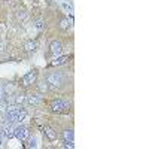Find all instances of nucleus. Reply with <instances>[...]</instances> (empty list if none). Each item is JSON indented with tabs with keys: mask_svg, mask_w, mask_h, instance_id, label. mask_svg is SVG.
<instances>
[{
	"mask_svg": "<svg viewBox=\"0 0 149 149\" xmlns=\"http://www.w3.org/2000/svg\"><path fill=\"white\" fill-rule=\"evenodd\" d=\"M48 107L54 113H69L72 110V102L67 98H52L51 102L48 103Z\"/></svg>",
	"mask_w": 149,
	"mask_h": 149,
	"instance_id": "1",
	"label": "nucleus"
},
{
	"mask_svg": "<svg viewBox=\"0 0 149 149\" xmlns=\"http://www.w3.org/2000/svg\"><path fill=\"white\" fill-rule=\"evenodd\" d=\"M63 74H61L60 72H48L46 73V78L45 81L48 82L49 88H58V86L63 84Z\"/></svg>",
	"mask_w": 149,
	"mask_h": 149,
	"instance_id": "2",
	"label": "nucleus"
},
{
	"mask_svg": "<svg viewBox=\"0 0 149 149\" xmlns=\"http://www.w3.org/2000/svg\"><path fill=\"white\" fill-rule=\"evenodd\" d=\"M14 136L21 142H27L30 139V130L26 125H18L14 128Z\"/></svg>",
	"mask_w": 149,
	"mask_h": 149,
	"instance_id": "3",
	"label": "nucleus"
},
{
	"mask_svg": "<svg viewBox=\"0 0 149 149\" xmlns=\"http://www.w3.org/2000/svg\"><path fill=\"white\" fill-rule=\"evenodd\" d=\"M21 82H22V86H26V88H29V86H33V85L37 82V70H30V72H27V73L22 76Z\"/></svg>",
	"mask_w": 149,
	"mask_h": 149,
	"instance_id": "4",
	"label": "nucleus"
},
{
	"mask_svg": "<svg viewBox=\"0 0 149 149\" xmlns=\"http://www.w3.org/2000/svg\"><path fill=\"white\" fill-rule=\"evenodd\" d=\"M42 103H43V97H42L40 93L39 94H30V95H27V103L26 104L37 107V106H40Z\"/></svg>",
	"mask_w": 149,
	"mask_h": 149,
	"instance_id": "5",
	"label": "nucleus"
},
{
	"mask_svg": "<svg viewBox=\"0 0 149 149\" xmlns=\"http://www.w3.org/2000/svg\"><path fill=\"white\" fill-rule=\"evenodd\" d=\"M18 112H19V107H18V106H9V107H8V110H6V119H8L9 124H12L14 121H17Z\"/></svg>",
	"mask_w": 149,
	"mask_h": 149,
	"instance_id": "6",
	"label": "nucleus"
},
{
	"mask_svg": "<svg viewBox=\"0 0 149 149\" xmlns=\"http://www.w3.org/2000/svg\"><path fill=\"white\" fill-rule=\"evenodd\" d=\"M49 52H51V55H60L61 52H63V45H61V42H57L54 40L51 45H49Z\"/></svg>",
	"mask_w": 149,
	"mask_h": 149,
	"instance_id": "7",
	"label": "nucleus"
},
{
	"mask_svg": "<svg viewBox=\"0 0 149 149\" xmlns=\"http://www.w3.org/2000/svg\"><path fill=\"white\" fill-rule=\"evenodd\" d=\"M70 61V55H61V57H55V60L51 61V67L55 66H61V64H66Z\"/></svg>",
	"mask_w": 149,
	"mask_h": 149,
	"instance_id": "8",
	"label": "nucleus"
},
{
	"mask_svg": "<svg viewBox=\"0 0 149 149\" xmlns=\"http://www.w3.org/2000/svg\"><path fill=\"white\" fill-rule=\"evenodd\" d=\"M43 134L48 137V140H55V139L58 137L57 131H55L52 127H49V125H45V127H43Z\"/></svg>",
	"mask_w": 149,
	"mask_h": 149,
	"instance_id": "9",
	"label": "nucleus"
},
{
	"mask_svg": "<svg viewBox=\"0 0 149 149\" xmlns=\"http://www.w3.org/2000/svg\"><path fill=\"white\" fill-rule=\"evenodd\" d=\"M63 137H64V143L69 148H73V131L72 130H66L63 133Z\"/></svg>",
	"mask_w": 149,
	"mask_h": 149,
	"instance_id": "10",
	"label": "nucleus"
},
{
	"mask_svg": "<svg viewBox=\"0 0 149 149\" xmlns=\"http://www.w3.org/2000/svg\"><path fill=\"white\" fill-rule=\"evenodd\" d=\"M36 49H37V42L36 40H29V42L24 43V51L29 52V54L30 52H34Z\"/></svg>",
	"mask_w": 149,
	"mask_h": 149,
	"instance_id": "11",
	"label": "nucleus"
},
{
	"mask_svg": "<svg viewBox=\"0 0 149 149\" xmlns=\"http://www.w3.org/2000/svg\"><path fill=\"white\" fill-rule=\"evenodd\" d=\"M36 88H37V91H39L40 94H45V93L49 91V85H48L46 81H42V82H37L36 84Z\"/></svg>",
	"mask_w": 149,
	"mask_h": 149,
	"instance_id": "12",
	"label": "nucleus"
},
{
	"mask_svg": "<svg viewBox=\"0 0 149 149\" xmlns=\"http://www.w3.org/2000/svg\"><path fill=\"white\" fill-rule=\"evenodd\" d=\"M27 103V95L26 94H17V97H15V104L17 106H24Z\"/></svg>",
	"mask_w": 149,
	"mask_h": 149,
	"instance_id": "13",
	"label": "nucleus"
},
{
	"mask_svg": "<svg viewBox=\"0 0 149 149\" xmlns=\"http://www.w3.org/2000/svg\"><path fill=\"white\" fill-rule=\"evenodd\" d=\"M27 116V112L26 110H21L19 109V112H18V116H17V121H19V122H22L24 121V118Z\"/></svg>",
	"mask_w": 149,
	"mask_h": 149,
	"instance_id": "14",
	"label": "nucleus"
},
{
	"mask_svg": "<svg viewBox=\"0 0 149 149\" xmlns=\"http://www.w3.org/2000/svg\"><path fill=\"white\" fill-rule=\"evenodd\" d=\"M69 26H70V21H69L67 18H64V19H61V29H63V30L69 29Z\"/></svg>",
	"mask_w": 149,
	"mask_h": 149,
	"instance_id": "15",
	"label": "nucleus"
},
{
	"mask_svg": "<svg viewBox=\"0 0 149 149\" xmlns=\"http://www.w3.org/2000/svg\"><path fill=\"white\" fill-rule=\"evenodd\" d=\"M36 27H37V29H39V30H42V29L45 27V24H43L42 21H37V22H36Z\"/></svg>",
	"mask_w": 149,
	"mask_h": 149,
	"instance_id": "16",
	"label": "nucleus"
}]
</instances>
